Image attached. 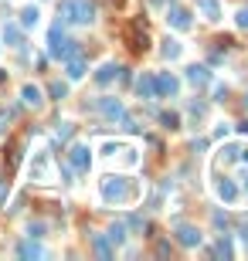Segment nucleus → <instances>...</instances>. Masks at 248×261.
<instances>
[{
  "mask_svg": "<svg viewBox=\"0 0 248 261\" xmlns=\"http://www.w3.org/2000/svg\"><path fill=\"white\" fill-rule=\"evenodd\" d=\"M214 190H218V197H221V200H228V204L235 200V197H238V186L231 183V180H221V183L214 186Z\"/></svg>",
  "mask_w": 248,
  "mask_h": 261,
  "instance_id": "obj_12",
  "label": "nucleus"
},
{
  "mask_svg": "<svg viewBox=\"0 0 248 261\" xmlns=\"http://www.w3.org/2000/svg\"><path fill=\"white\" fill-rule=\"evenodd\" d=\"M109 238H113L116 244H123V241H126V227H123V224H116L113 231H109Z\"/></svg>",
  "mask_w": 248,
  "mask_h": 261,
  "instance_id": "obj_20",
  "label": "nucleus"
},
{
  "mask_svg": "<svg viewBox=\"0 0 248 261\" xmlns=\"http://www.w3.org/2000/svg\"><path fill=\"white\" fill-rule=\"evenodd\" d=\"M24 102H27V105H41V92L34 88V85H27V88H24Z\"/></svg>",
  "mask_w": 248,
  "mask_h": 261,
  "instance_id": "obj_17",
  "label": "nucleus"
},
{
  "mask_svg": "<svg viewBox=\"0 0 248 261\" xmlns=\"http://www.w3.org/2000/svg\"><path fill=\"white\" fill-rule=\"evenodd\" d=\"M177 238H180L184 248H194V244H201V231H194V227H180V231H177Z\"/></svg>",
  "mask_w": 248,
  "mask_h": 261,
  "instance_id": "obj_10",
  "label": "nucleus"
},
{
  "mask_svg": "<svg viewBox=\"0 0 248 261\" xmlns=\"http://www.w3.org/2000/svg\"><path fill=\"white\" fill-rule=\"evenodd\" d=\"M51 95H55V98H61V95H65V85H61V82H55V85H51Z\"/></svg>",
  "mask_w": 248,
  "mask_h": 261,
  "instance_id": "obj_25",
  "label": "nucleus"
},
{
  "mask_svg": "<svg viewBox=\"0 0 248 261\" xmlns=\"http://www.w3.org/2000/svg\"><path fill=\"white\" fill-rule=\"evenodd\" d=\"M136 92L143 95V98H156V82H153V75H143V78L136 82Z\"/></svg>",
  "mask_w": 248,
  "mask_h": 261,
  "instance_id": "obj_9",
  "label": "nucleus"
},
{
  "mask_svg": "<svg viewBox=\"0 0 248 261\" xmlns=\"http://www.w3.org/2000/svg\"><path fill=\"white\" fill-rule=\"evenodd\" d=\"M136 197V183L133 180H119V176H106L102 180V200H109V204H129Z\"/></svg>",
  "mask_w": 248,
  "mask_h": 261,
  "instance_id": "obj_2",
  "label": "nucleus"
},
{
  "mask_svg": "<svg viewBox=\"0 0 248 261\" xmlns=\"http://www.w3.org/2000/svg\"><path fill=\"white\" fill-rule=\"evenodd\" d=\"M58 14L68 24H92L96 20V3L92 0H61Z\"/></svg>",
  "mask_w": 248,
  "mask_h": 261,
  "instance_id": "obj_1",
  "label": "nucleus"
},
{
  "mask_svg": "<svg viewBox=\"0 0 248 261\" xmlns=\"http://www.w3.org/2000/svg\"><path fill=\"white\" fill-rule=\"evenodd\" d=\"M116 75H119V68H116V65H102V68H99V75H96V82H99V85H109Z\"/></svg>",
  "mask_w": 248,
  "mask_h": 261,
  "instance_id": "obj_13",
  "label": "nucleus"
},
{
  "mask_svg": "<svg viewBox=\"0 0 248 261\" xmlns=\"http://www.w3.org/2000/svg\"><path fill=\"white\" fill-rule=\"evenodd\" d=\"M242 180H245V190H248V173H245V176H242Z\"/></svg>",
  "mask_w": 248,
  "mask_h": 261,
  "instance_id": "obj_28",
  "label": "nucleus"
},
{
  "mask_svg": "<svg viewBox=\"0 0 248 261\" xmlns=\"http://www.w3.org/2000/svg\"><path fill=\"white\" fill-rule=\"evenodd\" d=\"M96 248H99V255H102V258H109V255H113V251H109V244H106V238H96Z\"/></svg>",
  "mask_w": 248,
  "mask_h": 261,
  "instance_id": "obj_23",
  "label": "nucleus"
},
{
  "mask_svg": "<svg viewBox=\"0 0 248 261\" xmlns=\"http://www.w3.org/2000/svg\"><path fill=\"white\" fill-rule=\"evenodd\" d=\"M82 75H85V65H82L78 58H68V78L75 82V78H82Z\"/></svg>",
  "mask_w": 248,
  "mask_h": 261,
  "instance_id": "obj_16",
  "label": "nucleus"
},
{
  "mask_svg": "<svg viewBox=\"0 0 248 261\" xmlns=\"http://www.w3.org/2000/svg\"><path fill=\"white\" fill-rule=\"evenodd\" d=\"M160 119H163V126H167V129H177V122H180V119H177L173 112H163Z\"/></svg>",
  "mask_w": 248,
  "mask_h": 261,
  "instance_id": "obj_21",
  "label": "nucleus"
},
{
  "mask_svg": "<svg viewBox=\"0 0 248 261\" xmlns=\"http://www.w3.org/2000/svg\"><path fill=\"white\" fill-rule=\"evenodd\" d=\"M20 255H24V258H38L41 248H38V244H31V241H24V244H20Z\"/></svg>",
  "mask_w": 248,
  "mask_h": 261,
  "instance_id": "obj_19",
  "label": "nucleus"
},
{
  "mask_svg": "<svg viewBox=\"0 0 248 261\" xmlns=\"http://www.w3.org/2000/svg\"><path fill=\"white\" fill-rule=\"evenodd\" d=\"M72 167L75 170H89V146H72Z\"/></svg>",
  "mask_w": 248,
  "mask_h": 261,
  "instance_id": "obj_7",
  "label": "nucleus"
},
{
  "mask_svg": "<svg viewBox=\"0 0 248 261\" xmlns=\"http://www.w3.org/2000/svg\"><path fill=\"white\" fill-rule=\"evenodd\" d=\"M167 20H170L177 31H191V14H187L184 7H170V10H167Z\"/></svg>",
  "mask_w": 248,
  "mask_h": 261,
  "instance_id": "obj_5",
  "label": "nucleus"
},
{
  "mask_svg": "<svg viewBox=\"0 0 248 261\" xmlns=\"http://www.w3.org/2000/svg\"><path fill=\"white\" fill-rule=\"evenodd\" d=\"M163 58H180V44H177V41H163Z\"/></svg>",
  "mask_w": 248,
  "mask_h": 261,
  "instance_id": "obj_18",
  "label": "nucleus"
},
{
  "mask_svg": "<svg viewBox=\"0 0 248 261\" xmlns=\"http://www.w3.org/2000/svg\"><path fill=\"white\" fill-rule=\"evenodd\" d=\"M156 82V95H177V88H180V82L173 78V75H160V78H153Z\"/></svg>",
  "mask_w": 248,
  "mask_h": 261,
  "instance_id": "obj_6",
  "label": "nucleus"
},
{
  "mask_svg": "<svg viewBox=\"0 0 248 261\" xmlns=\"http://www.w3.org/2000/svg\"><path fill=\"white\" fill-rule=\"evenodd\" d=\"M238 27H248V7L245 10H238Z\"/></svg>",
  "mask_w": 248,
  "mask_h": 261,
  "instance_id": "obj_26",
  "label": "nucleus"
},
{
  "mask_svg": "<svg viewBox=\"0 0 248 261\" xmlns=\"http://www.w3.org/2000/svg\"><path fill=\"white\" fill-rule=\"evenodd\" d=\"M38 7H24V10H20V24H24V27H34V24H38Z\"/></svg>",
  "mask_w": 248,
  "mask_h": 261,
  "instance_id": "obj_14",
  "label": "nucleus"
},
{
  "mask_svg": "<svg viewBox=\"0 0 248 261\" xmlns=\"http://www.w3.org/2000/svg\"><path fill=\"white\" fill-rule=\"evenodd\" d=\"M214 255H221V258H228V255H231V244L225 241V238H221V241H218V248H214Z\"/></svg>",
  "mask_w": 248,
  "mask_h": 261,
  "instance_id": "obj_22",
  "label": "nucleus"
},
{
  "mask_svg": "<svg viewBox=\"0 0 248 261\" xmlns=\"http://www.w3.org/2000/svg\"><path fill=\"white\" fill-rule=\"evenodd\" d=\"M187 82H194V85H208V82H211L208 68H201V65H191V68H187Z\"/></svg>",
  "mask_w": 248,
  "mask_h": 261,
  "instance_id": "obj_11",
  "label": "nucleus"
},
{
  "mask_svg": "<svg viewBox=\"0 0 248 261\" xmlns=\"http://www.w3.org/2000/svg\"><path fill=\"white\" fill-rule=\"evenodd\" d=\"M238 153H242V156H245V160H248V149H238Z\"/></svg>",
  "mask_w": 248,
  "mask_h": 261,
  "instance_id": "obj_27",
  "label": "nucleus"
},
{
  "mask_svg": "<svg viewBox=\"0 0 248 261\" xmlns=\"http://www.w3.org/2000/svg\"><path fill=\"white\" fill-rule=\"evenodd\" d=\"M48 44H51V55H55V58H75V55H78V41H68V37L61 34V24H55V27H51Z\"/></svg>",
  "mask_w": 248,
  "mask_h": 261,
  "instance_id": "obj_3",
  "label": "nucleus"
},
{
  "mask_svg": "<svg viewBox=\"0 0 248 261\" xmlns=\"http://www.w3.org/2000/svg\"><path fill=\"white\" fill-rule=\"evenodd\" d=\"M3 41H7V44H14V48L20 44V31L14 27V24H3Z\"/></svg>",
  "mask_w": 248,
  "mask_h": 261,
  "instance_id": "obj_15",
  "label": "nucleus"
},
{
  "mask_svg": "<svg viewBox=\"0 0 248 261\" xmlns=\"http://www.w3.org/2000/svg\"><path fill=\"white\" fill-rule=\"evenodd\" d=\"M58 136H61V139H68V136H72V126H68V122H61V126H58Z\"/></svg>",
  "mask_w": 248,
  "mask_h": 261,
  "instance_id": "obj_24",
  "label": "nucleus"
},
{
  "mask_svg": "<svg viewBox=\"0 0 248 261\" xmlns=\"http://www.w3.org/2000/svg\"><path fill=\"white\" fill-rule=\"evenodd\" d=\"M96 109L102 112V115H109V119H123L126 115V109H123V102H116V98H99Z\"/></svg>",
  "mask_w": 248,
  "mask_h": 261,
  "instance_id": "obj_4",
  "label": "nucleus"
},
{
  "mask_svg": "<svg viewBox=\"0 0 248 261\" xmlns=\"http://www.w3.org/2000/svg\"><path fill=\"white\" fill-rule=\"evenodd\" d=\"M197 10H201L208 20H218V17H221V3H218V0H197Z\"/></svg>",
  "mask_w": 248,
  "mask_h": 261,
  "instance_id": "obj_8",
  "label": "nucleus"
}]
</instances>
